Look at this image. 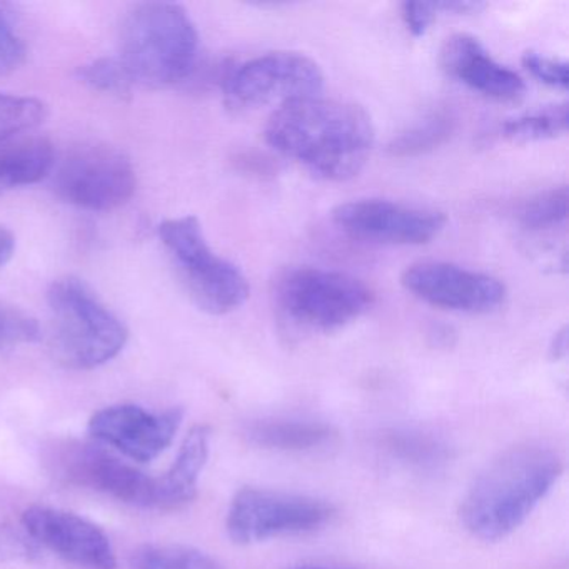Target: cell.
Here are the masks:
<instances>
[{"instance_id": "cell-1", "label": "cell", "mask_w": 569, "mask_h": 569, "mask_svg": "<svg viewBox=\"0 0 569 569\" xmlns=\"http://www.w3.org/2000/svg\"><path fill=\"white\" fill-rule=\"evenodd\" d=\"M264 136L274 151L322 181L355 178L376 141L371 116L361 106L322 94L279 106Z\"/></svg>"}, {"instance_id": "cell-2", "label": "cell", "mask_w": 569, "mask_h": 569, "mask_svg": "<svg viewBox=\"0 0 569 569\" xmlns=\"http://www.w3.org/2000/svg\"><path fill=\"white\" fill-rule=\"evenodd\" d=\"M562 472V459L542 442L515 446L489 462L466 492L462 525L482 541H498L519 528Z\"/></svg>"}, {"instance_id": "cell-3", "label": "cell", "mask_w": 569, "mask_h": 569, "mask_svg": "<svg viewBox=\"0 0 569 569\" xmlns=\"http://www.w3.org/2000/svg\"><path fill=\"white\" fill-rule=\"evenodd\" d=\"M198 58V29L181 6L142 4L122 24L119 61L139 84L168 88L184 82L194 74Z\"/></svg>"}, {"instance_id": "cell-4", "label": "cell", "mask_w": 569, "mask_h": 569, "mask_svg": "<svg viewBox=\"0 0 569 569\" xmlns=\"http://www.w3.org/2000/svg\"><path fill=\"white\" fill-rule=\"evenodd\" d=\"M279 318L298 335H329L365 316L375 292L355 276L321 268H295L276 282Z\"/></svg>"}, {"instance_id": "cell-5", "label": "cell", "mask_w": 569, "mask_h": 569, "mask_svg": "<svg viewBox=\"0 0 569 569\" xmlns=\"http://www.w3.org/2000/svg\"><path fill=\"white\" fill-rule=\"evenodd\" d=\"M48 302L52 349L66 368H99L124 349L128 329L81 279L54 281Z\"/></svg>"}, {"instance_id": "cell-6", "label": "cell", "mask_w": 569, "mask_h": 569, "mask_svg": "<svg viewBox=\"0 0 569 569\" xmlns=\"http://www.w3.org/2000/svg\"><path fill=\"white\" fill-rule=\"evenodd\" d=\"M182 284L192 301L209 315H228L249 298V282L238 266L212 251L194 216L168 219L159 226Z\"/></svg>"}, {"instance_id": "cell-7", "label": "cell", "mask_w": 569, "mask_h": 569, "mask_svg": "<svg viewBox=\"0 0 569 569\" xmlns=\"http://www.w3.org/2000/svg\"><path fill=\"white\" fill-rule=\"evenodd\" d=\"M222 88L229 108L249 111L321 96L325 74L315 59L301 52L276 51L229 69Z\"/></svg>"}, {"instance_id": "cell-8", "label": "cell", "mask_w": 569, "mask_h": 569, "mask_svg": "<svg viewBox=\"0 0 569 569\" xmlns=\"http://www.w3.org/2000/svg\"><path fill=\"white\" fill-rule=\"evenodd\" d=\"M335 506L309 496L244 488L229 506L226 529L236 545L306 535L335 518Z\"/></svg>"}, {"instance_id": "cell-9", "label": "cell", "mask_w": 569, "mask_h": 569, "mask_svg": "<svg viewBox=\"0 0 569 569\" xmlns=\"http://www.w3.org/2000/svg\"><path fill=\"white\" fill-rule=\"evenodd\" d=\"M59 198L88 211H111L136 192L131 159L111 146L86 144L69 151L52 169Z\"/></svg>"}, {"instance_id": "cell-10", "label": "cell", "mask_w": 569, "mask_h": 569, "mask_svg": "<svg viewBox=\"0 0 569 569\" xmlns=\"http://www.w3.org/2000/svg\"><path fill=\"white\" fill-rule=\"evenodd\" d=\"M52 475L69 485L111 496L126 505L156 509V478L94 445L58 442L48 455Z\"/></svg>"}, {"instance_id": "cell-11", "label": "cell", "mask_w": 569, "mask_h": 569, "mask_svg": "<svg viewBox=\"0 0 569 569\" xmlns=\"http://www.w3.org/2000/svg\"><path fill=\"white\" fill-rule=\"evenodd\" d=\"M415 298L448 311L486 315L505 305L506 286L495 276L451 262L426 261L409 266L401 278Z\"/></svg>"}, {"instance_id": "cell-12", "label": "cell", "mask_w": 569, "mask_h": 569, "mask_svg": "<svg viewBox=\"0 0 569 569\" xmlns=\"http://www.w3.org/2000/svg\"><path fill=\"white\" fill-rule=\"evenodd\" d=\"M332 221L346 234L395 246H421L438 238L446 216L386 199H358L332 211Z\"/></svg>"}, {"instance_id": "cell-13", "label": "cell", "mask_w": 569, "mask_h": 569, "mask_svg": "<svg viewBox=\"0 0 569 569\" xmlns=\"http://www.w3.org/2000/svg\"><path fill=\"white\" fill-rule=\"evenodd\" d=\"M184 412H151L136 405L108 406L92 416L89 432L102 445L136 462H151L174 441Z\"/></svg>"}, {"instance_id": "cell-14", "label": "cell", "mask_w": 569, "mask_h": 569, "mask_svg": "<svg viewBox=\"0 0 569 569\" xmlns=\"http://www.w3.org/2000/svg\"><path fill=\"white\" fill-rule=\"evenodd\" d=\"M32 541L81 569H116V552L106 532L74 512L36 505L22 512Z\"/></svg>"}, {"instance_id": "cell-15", "label": "cell", "mask_w": 569, "mask_h": 569, "mask_svg": "<svg viewBox=\"0 0 569 569\" xmlns=\"http://www.w3.org/2000/svg\"><path fill=\"white\" fill-rule=\"evenodd\" d=\"M441 66L449 78L492 101L515 102L525 96L521 76L496 61L475 36L455 34L446 39Z\"/></svg>"}, {"instance_id": "cell-16", "label": "cell", "mask_w": 569, "mask_h": 569, "mask_svg": "<svg viewBox=\"0 0 569 569\" xmlns=\"http://www.w3.org/2000/svg\"><path fill=\"white\" fill-rule=\"evenodd\" d=\"M209 448L211 431L208 426H194L182 441L171 468L156 478V509L172 511L196 498L199 478L208 462Z\"/></svg>"}, {"instance_id": "cell-17", "label": "cell", "mask_w": 569, "mask_h": 569, "mask_svg": "<svg viewBox=\"0 0 569 569\" xmlns=\"http://www.w3.org/2000/svg\"><path fill=\"white\" fill-rule=\"evenodd\" d=\"M244 438L252 446L271 451H311L328 445L335 431L315 419L264 418L248 422Z\"/></svg>"}, {"instance_id": "cell-18", "label": "cell", "mask_w": 569, "mask_h": 569, "mask_svg": "<svg viewBox=\"0 0 569 569\" xmlns=\"http://www.w3.org/2000/svg\"><path fill=\"white\" fill-rule=\"evenodd\" d=\"M56 161L54 148L48 139L21 136L0 144V196L42 181L51 174Z\"/></svg>"}, {"instance_id": "cell-19", "label": "cell", "mask_w": 569, "mask_h": 569, "mask_svg": "<svg viewBox=\"0 0 569 569\" xmlns=\"http://www.w3.org/2000/svg\"><path fill=\"white\" fill-rule=\"evenodd\" d=\"M458 118L451 109L439 108L409 126L388 146L395 158H418L441 148L455 134Z\"/></svg>"}, {"instance_id": "cell-20", "label": "cell", "mask_w": 569, "mask_h": 569, "mask_svg": "<svg viewBox=\"0 0 569 569\" xmlns=\"http://www.w3.org/2000/svg\"><path fill=\"white\" fill-rule=\"evenodd\" d=\"M392 458L416 469H438L451 459V449L441 438L419 429H395L385 436Z\"/></svg>"}, {"instance_id": "cell-21", "label": "cell", "mask_w": 569, "mask_h": 569, "mask_svg": "<svg viewBox=\"0 0 569 569\" xmlns=\"http://www.w3.org/2000/svg\"><path fill=\"white\" fill-rule=\"evenodd\" d=\"M568 126V104H555L509 119L502 126V136L515 142L548 141L565 136Z\"/></svg>"}, {"instance_id": "cell-22", "label": "cell", "mask_w": 569, "mask_h": 569, "mask_svg": "<svg viewBox=\"0 0 569 569\" xmlns=\"http://www.w3.org/2000/svg\"><path fill=\"white\" fill-rule=\"evenodd\" d=\"M569 192L566 186L548 189L532 196L519 206L518 218L522 228L532 232H549L562 228L568 221Z\"/></svg>"}, {"instance_id": "cell-23", "label": "cell", "mask_w": 569, "mask_h": 569, "mask_svg": "<svg viewBox=\"0 0 569 569\" xmlns=\"http://www.w3.org/2000/svg\"><path fill=\"white\" fill-rule=\"evenodd\" d=\"M134 569H224V566L189 546L151 545L136 552Z\"/></svg>"}, {"instance_id": "cell-24", "label": "cell", "mask_w": 569, "mask_h": 569, "mask_svg": "<svg viewBox=\"0 0 569 569\" xmlns=\"http://www.w3.org/2000/svg\"><path fill=\"white\" fill-rule=\"evenodd\" d=\"M44 102L26 96L0 94V144L34 131L44 122Z\"/></svg>"}, {"instance_id": "cell-25", "label": "cell", "mask_w": 569, "mask_h": 569, "mask_svg": "<svg viewBox=\"0 0 569 569\" xmlns=\"http://www.w3.org/2000/svg\"><path fill=\"white\" fill-rule=\"evenodd\" d=\"M79 81L99 92L112 96H128L131 92L132 81L129 72L119 59H98L82 66L78 71Z\"/></svg>"}, {"instance_id": "cell-26", "label": "cell", "mask_w": 569, "mask_h": 569, "mask_svg": "<svg viewBox=\"0 0 569 569\" xmlns=\"http://www.w3.org/2000/svg\"><path fill=\"white\" fill-rule=\"evenodd\" d=\"M41 338L39 322L14 306L0 302V351Z\"/></svg>"}, {"instance_id": "cell-27", "label": "cell", "mask_w": 569, "mask_h": 569, "mask_svg": "<svg viewBox=\"0 0 569 569\" xmlns=\"http://www.w3.org/2000/svg\"><path fill=\"white\" fill-rule=\"evenodd\" d=\"M24 61V41L19 38L8 9L0 4V76L12 74Z\"/></svg>"}, {"instance_id": "cell-28", "label": "cell", "mask_w": 569, "mask_h": 569, "mask_svg": "<svg viewBox=\"0 0 569 569\" xmlns=\"http://www.w3.org/2000/svg\"><path fill=\"white\" fill-rule=\"evenodd\" d=\"M522 66L526 71L549 88L566 91L569 86V66L561 59L548 58L539 52H526L522 56Z\"/></svg>"}, {"instance_id": "cell-29", "label": "cell", "mask_w": 569, "mask_h": 569, "mask_svg": "<svg viewBox=\"0 0 569 569\" xmlns=\"http://www.w3.org/2000/svg\"><path fill=\"white\" fill-rule=\"evenodd\" d=\"M402 21L415 38H422L441 16L439 2H405L402 4Z\"/></svg>"}, {"instance_id": "cell-30", "label": "cell", "mask_w": 569, "mask_h": 569, "mask_svg": "<svg viewBox=\"0 0 569 569\" xmlns=\"http://www.w3.org/2000/svg\"><path fill=\"white\" fill-rule=\"evenodd\" d=\"M16 251V238L11 231L0 228V268L11 261Z\"/></svg>"}, {"instance_id": "cell-31", "label": "cell", "mask_w": 569, "mask_h": 569, "mask_svg": "<svg viewBox=\"0 0 569 569\" xmlns=\"http://www.w3.org/2000/svg\"><path fill=\"white\" fill-rule=\"evenodd\" d=\"M566 355H568V332L566 329H561L552 339L551 358L559 361V359L566 358Z\"/></svg>"}, {"instance_id": "cell-32", "label": "cell", "mask_w": 569, "mask_h": 569, "mask_svg": "<svg viewBox=\"0 0 569 569\" xmlns=\"http://www.w3.org/2000/svg\"><path fill=\"white\" fill-rule=\"evenodd\" d=\"M291 569H332V568H321V566H298V568Z\"/></svg>"}]
</instances>
